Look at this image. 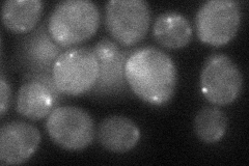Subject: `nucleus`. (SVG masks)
I'll return each mask as SVG.
<instances>
[{
  "label": "nucleus",
  "mask_w": 249,
  "mask_h": 166,
  "mask_svg": "<svg viewBox=\"0 0 249 166\" xmlns=\"http://www.w3.org/2000/svg\"><path fill=\"white\" fill-rule=\"evenodd\" d=\"M130 89L152 105L166 104L173 98L178 83V70L164 51L145 46L131 52L124 66Z\"/></svg>",
  "instance_id": "f257e3e1"
},
{
  "label": "nucleus",
  "mask_w": 249,
  "mask_h": 166,
  "mask_svg": "<svg viewBox=\"0 0 249 166\" xmlns=\"http://www.w3.org/2000/svg\"><path fill=\"white\" fill-rule=\"evenodd\" d=\"M100 26V11L89 0H65L54 7L48 29L59 46L71 47L95 36Z\"/></svg>",
  "instance_id": "f03ea898"
},
{
  "label": "nucleus",
  "mask_w": 249,
  "mask_h": 166,
  "mask_svg": "<svg viewBox=\"0 0 249 166\" xmlns=\"http://www.w3.org/2000/svg\"><path fill=\"white\" fill-rule=\"evenodd\" d=\"M99 76V61L89 47H74L60 54L54 64L52 77L61 93L69 96L90 92Z\"/></svg>",
  "instance_id": "7ed1b4c3"
},
{
  "label": "nucleus",
  "mask_w": 249,
  "mask_h": 166,
  "mask_svg": "<svg viewBox=\"0 0 249 166\" xmlns=\"http://www.w3.org/2000/svg\"><path fill=\"white\" fill-rule=\"evenodd\" d=\"M151 9L144 0H111L105 5V26L116 42L133 46L145 37Z\"/></svg>",
  "instance_id": "20e7f679"
},
{
  "label": "nucleus",
  "mask_w": 249,
  "mask_h": 166,
  "mask_svg": "<svg viewBox=\"0 0 249 166\" xmlns=\"http://www.w3.org/2000/svg\"><path fill=\"white\" fill-rule=\"evenodd\" d=\"M46 130L54 144L67 151L87 148L96 134L92 117L75 106H57L53 109L47 116Z\"/></svg>",
  "instance_id": "39448f33"
},
{
  "label": "nucleus",
  "mask_w": 249,
  "mask_h": 166,
  "mask_svg": "<svg viewBox=\"0 0 249 166\" xmlns=\"http://www.w3.org/2000/svg\"><path fill=\"white\" fill-rule=\"evenodd\" d=\"M200 89L205 98L216 106L235 102L243 89V75L232 59L223 53L207 58L200 73Z\"/></svg>",
  "instance_id": "423d86ee"
},
{
  "label": "nucleus",
  "mask_w": 249,
  "mask_h": 166,
  "mask_svg": "<svg viewBox=\"0 0 249 166\" xmlns=\"http://www.w3.org/2000/svg\"><path fill=\"white\" fill-rule=\"evenodd\" d=\"M241 9L233 0H210L196 16V28L202 43L223 46L236 37L241 24Z\"/></svg>",
  "instance_id": "0eeeda50"
},
{
  "label": "nucleus",
  "mask_w": 249,
  "mask_h": 166,
  "mask_svg": "<svg viewBox=\"0 0 249 166\" xmlns=\"http://www.w3.org/2000/svg\"><path fill=\"white\" fill-rule=\"evenodd\" d=\"M62 52V47L51 37L48 24L43 23L19 39L15 60L24 76L52 75L54 64Z\"/></svg>",
  "instance_id": "6e6552de"
},
{
  "label": "nucleus",
  "mask_w": 249,
  "mask_h": 166,
  "mask_svg": "<svg viewBox=\"0 0 249 166\" xmlns=\"http://www.w3.org/2000/svg\"><path fill=\"white\" fill-rule=\"evenodd\" d=\"M99 61V76L90 94L96 97H118L126 93L128 83L124 66L130 53L122 50L113 41L102 38L93 47Z\"/></svg>",
  "instance_id": "1a4fd4ad"
},
{
  "label": "nucleus",
  "mask_w": 249,
  "mask_h": 166,
  "mask_svg": "<svg viewBox=\"0 0 249 166\" xmlns=\"http://www.w3.org/2000/svg\"><path fill=\"white\" fill-rule=\"evenodd\" d=\"M24 79L18 92L16 109L28 120H43L57 107L61 92L52 75L24 76Z\"/></svg>",
  "instance_id": "9d476101"
},
{
  "label": "nucleus",
  "mask_w": 249,
  "mask_h": 166,
  "mask_svg": "<svg viewBox=\"0 0 249 166\" xmlns=\"http://www.w3.org/2000/svg\"><path fill=\"white\" fill-rule=\"evenodd\" d=\"M41 133L33 124L12 121L0 129V162L18 165L30 159L40 146Z\"/></svg>",
  "instance_id": "9b49d317"
},
{
  "label": "nucleus",
  "mask_w": 249,
  "mask_h": 166,
  "mask_svg": "<svg viewBox=\"0 0 249 166\" xmlns=\"http://www.w3.org/2000/svg\"><path fill=\"white\" fill-rule=\"evenodd\" d=\"M142 132L137 125L126 116H109L99 125V142L109 152L128 153L136 147Z\"/></svg>",
  "instance_id": "f8f14e48"
},
{
  "label": "nucleus",
  "mask_w": 249,
  "mask_h": 166,
  "mask_svg": "<svg viewBox=\"0 0 249 166\" xmlns=\"http://www.w3.org/2000/svg\"><path fill=\"white\" fill-rule=\"evenodd\" d=\"M153 35L161 46L167 49H180L192 38V27L184 15L177 12L160 14L153 26Z\"/></svg>",
  "instance_id": "ddd939ff"
},
{
  "label": "nucleus",
  "mask_w": 249,
  "mask_h": 166,
  "mask_svg": "<svg viewBox=\"0 0 249 166\" xmlns=\"http://www.w3.org/2000/svg\"><path fill=\"white\" fill-rule=\"evenodd\" d=\"M43 11L41 0H6L2 4L1 20L13 33L26 34L36 28Z\"/></svg>",
  "instance_id": "4468645a"
},
{
  "label": "nucleus",
  "mask_w": 249,
  "mask_h": 166,
  "mask_svg": "<svg viewBox=\"0 0 249 166\" xmlns=\"http://www.w3.org/2000/svg\"><path fill=\"white\" fill-rule=\"evenodd\" d=\"M228 125V116L221 109L204 107L194 118V132L205 144H215L225 135Z\"/></svg>",
  "instance_id": "2eb2a0df"
},
{
  "label": "nucleus",
  "mask_w": 249,
  "mask_h": 166,
  "mask_svg": "<svg viewBox=\"0 0 249 166\" xmlns=\"http://www.w3.org/2000/svg\"><path fill=\"white\" fill-rule=\"evenodd\" d=\"M11 98V86L4 78V75L1 74V79H0V115L1 116H3L6 112V110L9 109Z\"/></svg>",
  "instance_id": "dca6fc26"
}]
</instances>
